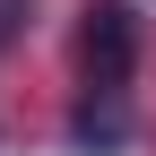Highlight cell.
Returning <instances> with one entry per match:
<instances>
[{
	"mask_svg": "<svg viewBox=\"0 0 156 156\" xmlns=\"http://www.w3.org/2000/svg\"><path fill=\"white\" fill-rule=\"evenodd\" d=\"M78 61H87L95 87H122V78L139 69V17H130L122 0H95L87 26H78Z\"/></svg>",
	"mask_w": 156,
	"mask_h": 156,
	"instance_id": "6da1fadb",
	"label": "cell"
}]
</instances>
